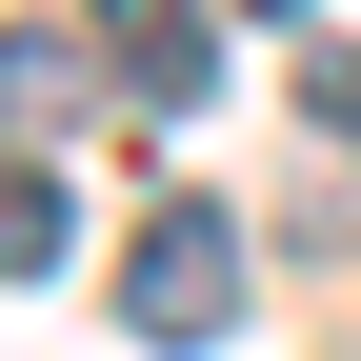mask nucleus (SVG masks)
Returning a JSON list of instances; mask_svg holds the SVG:
<instances>
[{
	"instance_id": "f257e3e1",
	"label": "nucleus",
	"mask_w": 361,
	"mask_h": 361,
	"mask_svg": "<svg viewBox=\"0 0 361 361\" xmlns=\"http://www.w3.org/2000/svg\"><path fill=\"white\" fill-rule=\"evenodd\" d=\"M241 221L221 201H141V241H121V341H161V361H221L241 341Z\"/></svg>"
},
{
	"instance_id": "f03ea898",
	"label": "nucleus",
	"mask_w": 361,
	"mask_h": 361,
	"mask_svg": "<svg viewBox=\"0 0 361 361\" xmlns=\"http://www.w3.org/2000/svg\"><path fill=\"white\" fill-rule=\"evenodd\" d=\"M221 20H241V0H101V61H121V101H201L221 80Z\"/></svg>"
},
{
	"instance_id": "7ed1b4c3",
	"label": "nucleus",
	"mask_w": 361,
	"mask_h": 361,
	"mask_svg": "<svg viewBox=\"0 0 361 361\" xmlns=\"http://www.w3.org/2000/svg\"><path fill=\"white\" fill-rule=\"evenodd\" d=\"M61 241H80V201H61V141H0V281H40Z\"/></svg>"
},
{
	"instance_id": "20e7f679",
	"label": "nucleus",
	"mask_w": 361,
	"mask_h": 361,
	"mask_svg": "<svg viewBox=\"0 0 361 361\" xmlns=\"http://www.w3.org/2000/svg\"><path fill=\"white\" fill-rule=\"evenodd\" d=\"M80 101H101V80H80L61 40H20V20H0V141H61Z\"/></svg>"
},
{
	"instance_id": "39448f33",
	"label": "nucleus",
	"mask_w": 361,
	"mask_h": 361,
	"mask_svg": "<svg viewBox=\"0 0 361 361\" xmlns=\"http://www.w3.org/2000/svg\"><path fill=\"white\" fill-rule=\"evenodd\" d=\"M301 121H322V141L361 161V40H322V61H301Z\"/></svg>"
},
{
	"instance_id": "423d86ee",
	"label": "nucleus",
	"mask_w": 361,
	"mask_h": 361,
	"mask_svg": "<svg viewBox=\"0 0 361 361\" xmlns=\"http://www.w3.org/2000/svg\"><path fill=\"white\" fill-rule=\"evenodd\" d=\"M241 20H301V0H241Z\"/></svg>"
}]
</instances>
